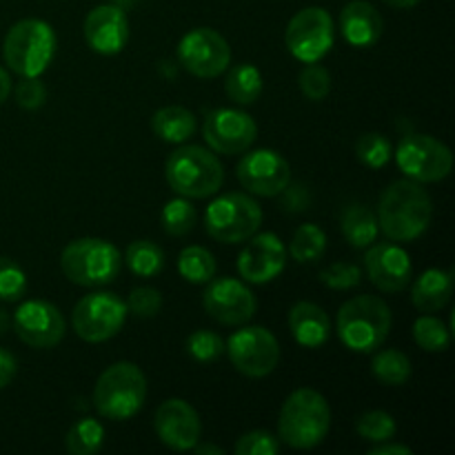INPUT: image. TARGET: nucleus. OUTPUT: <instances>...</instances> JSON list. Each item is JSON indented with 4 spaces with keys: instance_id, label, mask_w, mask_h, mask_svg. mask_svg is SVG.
Instances as JSON below:
<instances>
[{
    "instance_id": "nucleus-1",
    "label": "nucleus",
    "mask_w": 455,
    "mask_h": 455,
    "mask_svg": "<svg viewBox=\"0 0 455 455\" xmlns=\"http://www.w3.org/2000/svg\"><path fill=\"white\" fill-rule=\"evenodd\" d=\"M434 204L416 180H395L378 203V227L394 243H411L431 225Z\"/></svg>"
},
{
    "instance_id": "nucleus-2",
    "label": "nucleus",
    "mask_w": 455,
    "mask_h": 455,
    "mask_svg": "<svg viewBox=\"0 0 455 455\" xmlns=\"http://www.w3.org/2000/svg\"><path fill=\"white\" fill-rule=\"evenodd\" d=\"M331 429V409L323 394L296 389L280 409L278 434L287 447L314 449L324 443Z\"/></svg>"
},
{
    "instance_id": "nucleus-3",
    "label": "nucleus",
    "mask_w": 455,
    "mask_h": 455,
    "mask_svg": "<svg viewBox=\"0 0 455 455\" xmlns=\"http://www.w3.org/2000/svg\"><path fill=\"white\" fill-rule=\"evenodd\" d=\"M342 345L355 354L380 349L391 331V309L378 296H355L340 307L336 318Z\"/></svg>"
},
{
    "instance_id": "nucleus-4",
    "label": "nucleus",
    "mask_w": 455,
    "mask_h": 455,
    "mask_svg": "<svg viewBox=\"0 0 455 455\" xmlns=\"http://www.w3.org/2000/svg\"><path fill=\"white\" fill-rule=\"evenodd\" d=\"M3 56L9 69L22 78L44 74L56 56V34L52 25L40 18L18 20L4 36Z\"/></svg>"
},
{
    "instance_id": "nucleus-5",
    "label": "nucleus",
    "mask_w": 455,
    "mask_h": 455,
    "mask_svg": "<svg viewBox=\"0 0 455 455\" xmlns=\"http://www.w3.org/2000/svg\"><path fill=\"white\" fill-rule=\"evenodd\" d=\"M145 398L147 378L133 363L111 364L93 387V407L107 420H129L140 411Z\"/></svg>"
},
{
    "instance_id": "nucleus-6",
    "label": "nucleus",
    "mask_w": 455,
    "mask_h": 455,
    "mask_svg": "<svg viewBox=\"0 0 455 455\" xmlns=\"http://www.w3.org/2000/svg\"><path fill=\"white\" fill-rule=\"evenodd\" d=\"M169 187L182 198H209L225 182V169L216 154L198 145H185L173 151L164 164Z\"/></svg>"
},
{
    "instance_id": "nucleus-7",
    "label": "nucleus",
    "mask_w": 455,
    "mask_h": 455,
    "mask_svg": "<svg viewBox=\"0 0 455 455\" xmlns=\"http://www.w3.org/2000/svg\"><path fill=\"white\" fill-rule=\"evenodd\" d=\"M123 258L116 244L102 238L71 240L60 256V267L67 278L78 287H102L114 283Z\"/></svg>"
},
{
    "instance_id": "nucleus-8",
    "label": "nucleus",
    "mask_w": 455,
    "mask_h": 455,
    "mask_svg": "<svg viewBox=\"0 0 455 455\" xmlns=\"http://www.w3.org/2000/svg\"><path fill=\"white\" fill-rule=\"evenodd\" d=\"M262 222V209L251 196L231 191L212 200L204 213V229L218 243L238 244L251 238Z\"/></svg>"
},
{
    "instance_id": "nucleus-9",
    "label": "nucleus",
    "mask_w": 455,
    "mask_h": 455,
    "mask_svg": "<svg viewBox=\"0 0 455 455\" xmlns=\"http://www.w3.org/2000/svg\"><path fill=\"white\" fill-rule=\"evenodd\" d=\"M395 163L416 182H438L451 173L453 154L444 142L427 133H409L395 149Z\"/></svg>"
},
{
    "instance_id": "nucleus-10",
    "label": "nucleus",
    "mask_w": 455,
    "mask_h": 455,
    "mask_svg": "<svg viewBox=\"0 0 455 455\" xmlns=\"http://www.w3.org/2000/svg\"><path fill=\"white\" fill-rule=\"evenodd\" d=\"M127 302L109 291H96L78 300L71 314L76 336L84 342L111 340L127 320Z\"/></svg>"
},
{
    "instance_id": "nucleus-11",
    "label": "nucleus",
    "mask_w": 455,
    "mask_h": 455,
    "mask_svg": "<svg viewBox=\"0 0 455 455\" xmlns=\"http://www.w3.org/2000/svg\"><path fill=\"white\" fill-rule=\"evenodd\" d=\"M289 53L300 62H318L333 47V20L327 9L307 7L289 20L284 31Z\"/></svg>"
},
{
    "instance_id": "nucleus-12",
    "label": "nucleus",
    "mask_w": 455,
    "mask_h": 455,
    "mask_svg": "<svg viewBox=\"0 0 455 455\" xmlns=\"http://www.w3.org/2000/svg\"><path fill=\"white\" fill-rule=\"evenodd\" d=\"M225 351L231 364L249 378H265L278 367L280 345L274 333L265 327H243L231 333Z\"/></svg>"
},
{
    "instance_id": "nucleus-13",
    "label": "nucleus",
    "mask_w": 455,
    "mask_h": 455,
    "mask_svg": "<svg viewBox=\"0 0 455 455\" xmlns=\"http://www.w3.org/2000/svg\"><path fill=\"white\" fill-rule=\"evenodd\" d=\"M178 60L198 78H218L231 62V47L225 36L212 27H198L178 43Z\"/></svg>"
},
{
    "instance_id": "nucleus-14",
    "label": "nucleus",
    "mask_w": 455,
    "mask_h": 455,
    "mask_svg": "<svg viewBox=\"0 0 455 455\" xmlns=\"http://www.w3.org/2000/svg\"><path fill=\"white\" fill-rule=\"evenodd\" d=\"M235 176L249 194L262 196V198L280 196L284 187L291 185V167L274 149L244 151L243 160L235 167Z\"/></svg>"
},
{
    "instance_id": "nucleus-15",
    "label": "nucleus",
    "mask_w": 455,
    "mask_h": 455,
    "mask_svg": "<svg viewBox=\"0 0 455 455\" xmlns=\"http://www.w3.org/2000/svg\"><path fill=\"white\" fill-rule=\"evenodd\" d=\"M204 140L216 154L238 156L244 154L256 142L258 124L247 111L234 107H220L209 111L204 118Z\"/></svg>"
},
{
    "instance_id": "nucleus-16",
    "label": "nucleus",
    "mask_w": 455,
    "mask_h": 455,
    "mask_svg": "<svg viewBox=\"0 0 455 455\" xmlns=\"http://www.w3.org/2000/svg\"><path fill=\"white\" fill-rule=\"evenodd\" d=\"M203 305L213 320L227 327H240L253 318L258 309L256 296L235 278H212L207 283Z\"/></svg>"
},
{
    "instance_id": "nucleus-17",
    "label": "nucleus",
    "mask_w": 455,
    "mask_h": 455,
    "mask_svg": "<svg viewBox=\"0 0 455 455\" xmlns=\"http://www.w3.org/2000/svg\"><path fill=\"white\" fill-rule=\"evenodd\" d=\"M13 331L25 345L49 349L65 338V318L52 302L27 300L13 314Z\"/></svg>"
},
{
    "instance_id": "nucleus-18",
    "label": "nucleus",
    "mask_w": 455,
    "mask_h": 455,
    "mask_svg": "<svg viewBox=\"0 0 455 455\" xmlns=\"http://www.w3.org/2000/svg\"><path fill=\"white\" fill-rule=\"evenodd\" d=\"M287 265V247L275 234H253L238 256V274L244 283L267 284L278 278Z\"/></svg>"
},
{
    "instance_id": "nucleus-19",
    "label": "nucleus",
    "mask_w": 455,
    "mask_h": 455,
    "mask_svg": "<svg viewBox=\"0 0 455 455\" xmlns=\"http://www.w3.org/2000/svg\"><path fill=\"white\" fill-rule=\"evenodd\" d=\"M154 429L160 443L167 444L173 451H189L196 443H200L203 425L200 416L189 403L180 398L164 400L154 418Z\"/></svg>"
},
{
    "instance_id": "nucleus-20",
    "label": "nucleus",
    "mask_w": 455,
    "mask_h": 455,
    "mask_svg": "<svg viewBox=\"0 0 455 455\" xmlns=\"http://www.w3.org/2000/svg\"><path fill=\"white\" fill-rule=\"evenodd\" d=\"M367 275L380 291L398 293L409 287L413 278V265L409 253L394 243L369 244L364 256Z\"/></svg>"
},
{
    "instance_id": "nucleus-21",
    "label": "nucleus",
    "mask_w": 455,
    "mask_h": 455,
    "mask_svg": "<svg viewBox=\"0 0 455 455\" xmlns=\"http://www.w3.org/2000/svg\"><path fill=\"white\" fill-rule=\"evenodd\" d=\"M84 40L100 56H114L129 40V20L118 4L93 7L84 18Z\"/></svg>"
},
{
    "instance_id": "nucleus-22",
    "label": "nucleus",
    "mask_w": 455,
    "mask_h": 455,
    "mask_svg": "<svg viewBox=\"0 0 455 455\" xmlns=\"http://www.w3.org/2000/svg\"><path fill=\"white\" fill-rule=\"evenodd\" d=\"M340 29L351 47L369 49L380 40L385 20L373 4L364 0H351L340 13Z\"/></svg>"
},
{
    "instance_id": "nucleus-23",
    "label": "nucleus",
    "mask_w": 455,
    "mask_h": 455,
    "mask_svg": "<svg viewBox=\"0 0 455 455\" xmlns=\"http://www.w3.org/2000/svg\"><path fill=\"white\" fill-rule=\"evenodd\" d=\"M289 331L300 347L318 349L331 336V320L323 307L302 300L289 311Z\"/></svg>"
},
{
    "instance_id": "nucleus-24",
    "label": "nucleus",
    "mask_w": 455,
    "mask_h": 455,
    "mask_svg": "<svg viewBox=\"0 0 455 455\" xmlns=\"http://www.w3.org/2000/svg\"><path fill=\"white\" fill-rule=\"evenodd\" d=\"M453 274L444 269H427L411 289V300L422 314H435L451 300Z\"/></svg>"
},
{
    "instance_id": "nucleus-25",
    "label": "nucleus",
    "mask_w": 455,
    "mask_h": 455,
    "mask_svg": "<svg viewBox=\"0 0 455 455\" xmlns=\"http://www.w3.org/2000/svg\"><path fill=\"white\" fill-rule=\"evenodd\" d=\"M151 129L160 140L180 145L196 133V118L185 107L169 105L156 111L154 118H151Z\"/></svg>"
},
{
    "instance_id": "nucleus-26",
    "label": "nucleus",
    "mask_w": 455,
    "mask_h": 455,
    "mask_svg": "<svg viewBox=\"0 0 455 455\" xmlns=\"http://www.w3.org/2000/svg\"><path fill=\"white\" fill-rule=\"evenodd\" d=\"M340 229L347 243L355 249H367L369 244L376 243L378 234H380L376 213L363 204H351L342 212Z\"/></svg>"
},
{
    "instance_id": "nucleus-27",
    "label": "nucleus",
    "mask_w": 455,
    "mask_h": 455,
    "mask_svg": "<svg viewBox=\"0 0 455 455\" xmlns=\"http://www.w3.org/2000/svg\"><path fill=\"white\" fill-rule=\"evenodd\" d=\"M225 89L235 105H253L262 93V74L251 62H240L227 74Z\"/></svg>"
},
{
    "instance_id": "nucleus-28",
    "label": "nucleus",
    "mask_w": 455,
    "mask_h": 455,
    "mask_svg": "<svg viewBox=\"0 0 455 455\" xmlns=\"http://www.w3.org/2000/svg\"><path fill=\"white\" fill-rule=\"evenodd\" d=\"M178 274L191 284H207L216 275V258L209 249L191 244L178 256Z\"/></svg>"
},
{
    "instance_id": "nucleus-29",
    "label": "nucleus",
    "mask_w": 455,
    "mask_h": 455,
    "mask_svg": "<svg viewBox=\"0 0 455 455\" xmlns=\"http://www.w3.org/2000/svg\"><path fill=\"white\" fill-rule=\"evenodd\" d=\"M124 262L132 274L140 275V278H154L164 269V251L151 240H136L127 247Z\"/></svg>"
},
{
    "instance_id": "nucleus-30",
    "label": "nucleus",
    "mask_w": 455,
    "mask_h": 455,
    "mask_svg": "<svg viewBox=\"0 0 455 455\" xmlns=\"http://www.w3.org/2000/svg\"><path fill=\"white\" fill-rule=\"evenodd\" d=\"M324 249H327V234L318 225H311V222L298 227L291 244H289V253L300 265L320 260L324 256Z\"/></svg>"
},
{
    "instance_id": "nucleus-31",
    "label": "nucleus",
    "mask_w": 455,
    "mask_h": 455,
    "mask_svg": "<svg viewBox=\"0 0 455 455\" xmlns=\"http://www.w3.org/2000/svg\"><path fill=\"white\" fill-rule=\"evenodd\" d=\"M102 443H105V427L96 418H83L69 429L65 447L71 455H93L100 451Z\"/></svg>"
},
{
    "instance_id": "nucleus-32",
    "label": "nucleus",
    "mask_w": 455,
    "mask_h": 455,
    "mask_svg": "<svg viewBox=\"0 0 455 455\" xmlns=\"http://www.w3.org/2000/svg\"><path fill=\"white\" fill-rule=\"evenodd\" d=\"M371 371L382 385L403 387L411 378V360L398 349H385L373 358Z\"/></svg>"
},
{
    "instance_id": "nucleus-33",
    "label": "nucleus",
    "mask_w": 455,
    "mask_h": 455,
    "mask_svg": "<svg viewBox=\"0 0 455 455\" xmlns=\"http://www.w3.org/2000/svg\"><path fill=\"white\" fill-rule=\"evenodd\" d=\"M196 220H198V212H196L194 204L189 203V198H173L169 200L163 207V213H160V222H163L164 234L169 235H187L191 229H194Z\"/></svg>"
},
{
    "instance_id": "nucleus-34",
    "label": "nucleus",
    "mask_w": 455,
    "mask_h": 455,
    "mask_svg": "<svg viewBox=\"0 0 455 455\" xmlns=\"http://www.w3.org/2000/svg\"><path fill=\"white\" fill-rule=\"evenodd\" d=\"M413 340L429 354L447 351L451 345V329L434 315H422L413 323Z\"/></svg>"
},
{
    "instance_id": "nucleus-35",
    "label": "nucleus",
    "mask_w": 455,
    "mask_h": 455,
    "mask_svg": "<svg viewBox=\"0 0 455 455\" xmlns=\"http://www.w3.org/2000/svg\"><path fill=\"white\" fill-rule=\"evenodd\" d=\"M355 156H358L364 167L382 169L394 156V149H391V142L382 133L369 132L363 133L355 142Z\"/></svg>"
},
{
    "instance_id": "nucleus-36",
    "label": "nucleus",
    "mask_w": 455,
    "mask_h": 455,
    "mask_svg": "<svg viewBox=\"0 0 455 455\" xmlns=\"http://www.w3.org/2000/svg\"><path fill=\"white\" fill-rule=\"evenodd\" d=\"M355 431L367 443H387L395 435L398 425H395L394 416L387 411H367L355 420Z\"/></svg>"
},
{
    "instance_id": "nucleus-37",
    "label": "nucleus",
    "mask_w": 455,
    "mask_h": 455,
    "mask_svg": "<svg viewBox=\"0 0 455 455\" xmlns=\"http://www.w3.org/2000/svg\"><path fill=\"white\" fill-rule=\"evenodd\" d=\"M27 293V274L16 260L0 256V300L16 302Z\"/></svg>"
},
{
    "instance_id": "nucleus-38",
    "label": "nucleus",
    "mask_w": 455,
    "mask_h": 455,
    "mask_svg": "<svg viewBox=\"0 0 455 455\" xmlns=\"http://www.w3.org/2000/svg\"><path fill=\"white\" fill-rule=\"evenodd\" d=\"M300 92L305 93L307 100L320 102L331 92V74L318 62H307L305 69L300 71Z\"/></svg>"
},
{
    "instance_id": "nucleus-39",
    "label": "nucleus",
    "mask_w": 455,
    "mask_h": 455,
    "mask_svg": "<svg viewBox=\"0 0 455 455\" xmlns=\"http://www.w3.org/2000/svg\"><path fill=\"white\" fill-rule=\"evenodd\" d=\"M187 351L198 363H213L225 354V340L218 333L207 331V329H198L187 338Z\"/></svg>"
},
{
    "instance_id": "nucleus-40",
    "label": "nucleus",
    "mask_w": 455,
    "mask_h": 455,
    "mask_svg": "<svg viewBox=\"0 0 455 455\" xmlns=\"http://www.w3.org/2000/svg\"><path fill=\"white\" fill-rule=\"evenodd\" d=\"M320 283L329 289H336V291H345V289L358 287L360 280H363V271L354 262H333L331 267L320 271Z\"/></svg>"
},
{
    "instance_id": "nucleus-41",
    "label": "nucleus",
    "mask_w": 455,
    "mask_h": 455,
    "mask_svg": "<svg viewBox=\"0 0 455 455\" xmlns=\"http://www.w3.org/2000/svg\"><path fill=\"white\" fill-rule=\"evenodd\" d=\"M127 309L133 315H138V318L149 320L154 315H158L160 309H163V296L154 287H136L129 293Z\"/></svg>"
},
{
    "instance_id": "nucleus-42",
    "label": "nucleus",
    "mask_w": 455,
    "mask_h": 455,
    "mask_svg": "<svg viewBox=\"0 0 455 455\" xmlns=\"http://www.w3.org/2000/svg\"><path fill=\"white\" fill-rule=\"evenodd\" d=\"M280 440L269 431H249L235 443V455H275Z\"/></svg>"
},
{
    "instance_id": "nucleus-43",
    "label": "nucleus",
    "mask_w": 455,
    "mask_h": 455,
    "mask_svg": "<svg viewBox=\"0 0 455 455\" xmlns=\"http://www.w3.org/2000/svg\"><path fill=\"white\" fill-rule=\"evenodd\" d=\"M13 96H16L18 107H22L27 111H34L40 109L47 102V87H44L38 76H34V78H22L18 83Z\"/></svg>"
},
{
    "instance_id": "nucleus-44",
    "label": "nucleus",
    "mask_w": 455,
    "mask_h": 455,
    "mask_svg": "<svg viewBox=\"0 0 455 455\" xmlns=\"http://www.w3.org/2000/svg\"><path fill=\"white\" fill-rule=\"evenodd\" d=\"M284 209L287 212H302V209H307V204H309V191L305 189L302 185H293V187H284Z\"/></svg>"
},
{
    "instance_id": "nucleus-45",
    "label": "nucleus",
    "mask_w": 455,
    "mask_h": 455,
    "mask_svg": "<svg viewBox=\"0 0 455 455\" xmlns=\"http://www.w3.org/2000/svg\"><path fill=\"white\" fill-rule=\"evenodd\" d=\"M13 376H16V358L7 349H0V389H4Z\"/></svg>"
},
{
    "instance_id": "nucleus-46",
    "label": "nucleus",
    "mask_w": 455,
    "mask_h": 455,
    "mask_svg": "<svg viewBox=\"0 0 455 455\" xmlns=\"http://www.w3.org/2000/svg\"><path fill=\"white\" fill-rule=\"evenodd\" d=\"M413 451L409 447H404V444L400 443H391V440H387V443H380L378 447H373L369 455H411Z\"/></svg>"
},
{
    "instance_id": "nucleus-47",
    "label": "nucleus",
    "mask_w": 455,
    "mask_h": 455,
    "mask_svg": "<svg viewBox=\"0 0 455 455\" xmlns=\"http://www.w3.org/2000/svg\"><path fill=\"white\" fill-rule=\"evenodd\" d=\"M9 93H12V78H9L7 71L0 67V105H3L4 100L9 98Z\"/></svg>"
},
{
    "instance_id": "nucleus-48",
    "label": "nucleus",
    "mask_w": 455,
    "mask_h": 455,
    "mask_svg": "<svg viewBox=\"0 0 455 455\" xmlns=\"http://www.w3.org/2000/svg\"><path fill=\"white\" fill-rule=\"evenodd\" d=\"M194 449H196V453H198V455H207V453L222 455V449L220 447H213V444H198V443H196Z\"/></svg>"
},
{
    "instance_id": "nucleus-49",
    "label": "nucleus",
    "mask_w": 455,
    "mask_h": 455,
    "mask_svg": "<svg viewBox=\"0 0 455 455\" xmlns=\"http://www.w3.org/2000/svg\"><path fill=\"white\" fill-rule=\"evenodd\" d=\"M385 3L391 4V7H395V9H409V7H413V4L420 3V0H385Z\"/></svg>"
},
{
    "instance_id": "nucleus-50",
    "label": "nucleus",
    "mask_w": 455,
    "mask_h": 455,
    "mask_svg": "<svg viewBox=\"0 0 455 455\" xmlns=\"http://www.w3.org/2000/svg\"><path fill=\"white\" fill-rule=\"evenodd\" d=\"M9 324H12V320H9L7 311H4V309H0V336H3V333L7 331V329H9Z\"/></svg>"
}]
</instances>
